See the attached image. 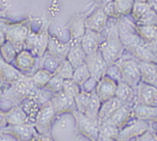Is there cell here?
<instances>
[{
  "mask_svg": "<svg viewBox=\"0 0 157 141\" xmlns=\"http://www.w3.org/2000/svg\"><path fill=\"white\" fill-rule=\"evenodd\" d=\"M99 50L108 65L116 63L122 58L125 49L119 33V20H115L108 27L107 34L102 40Z\"/></svg>",
  "mask_w": 157,
  "mask_h": 141,
  "instance_id": "obj_1",
  "label": "cell"
},
{
  "mask_svg": "<svg viewBox=\"0 0 157 141\" xmlns=\"http://www.w3.org/2000/svg\"><path fill=\"white\" fill-rule=\"evenodd\" d=\"M0 29L3 30L7 40L13 44L17 52L25 47V40L32 31L31 19L26 18L19 22H10L6 18L0 19Z\"/></svg>",
  "mask_w": 157,
  "mask_h": 141,
  "instance_id": "obj_2",
  "label": "cell"
},
{
  "mask_svg": "<svg viewBox=\"0 0 157 141\" xmlns=\"http://www.w3.org/2000/svg\"><path fill=\"white\" fill-rule=\"evenodd\" d=\"M119 33L124 49L132 55L146 44L137 34L135 28V22L127 20L125 17L119 20Z\"/></svg>",
  "mask_w": 157,
  "mask_h": 141,
  "instance_id": "obj_3",
  "label": "cell"
},
{
  "mask_svg": "<svg viewBox=\"0 0 157 141\" xmlns=\"http://www.w3.org/2000/svg\"><path fill=\"white\" fill-rule=\"evenodd\" d=\"M49 25L44 22L38 31H31L25 40V49L29 50L38 59H42L47 51L49 41Z\"/></svg>",
  "mask_w": 157,
  "mask_h": 141,
  "instance_id": "obj_4",
  "label": "cell"
},
{
  "mask_svg": "<svg viewBox=\"0 0 157 141\" xmlns=\"http://www.w3.org/2000/svg\"><path fill=\"white\" fill-rule=\"evenodd\" d=\"M121 76V81L127 83L129 86L136 89L140 80V70L138 61L135 59H121L115 63Z\"/></svg>",
  "mask_w": 157,
  "mask_h": 141,
  "instance_id": "obj_5",
  "label": "cell"
},
{
  "mask_svg": "<svg viewBox=\"0 0 157 141\" xmlns=\"http://www.w3.org/2000/svg\"><path fill=\"white\" fill-rule=\"evenodd\" d=\"M56 117L51 102L41 105L34 119V126L38 134L42 135H50L53 122Z\"/></svg>",
  "mask_w": 157,
  "mask_h": 141,
  "instance_id": "obj_6",
  "label": "cell"
},
{
  "mask_svg": "<svg viewBox=\"0 0 157 141\" xmlns=\"http://www.w3.org/2000/svg\"><path fill=\"white\" fill-rule=\"evenodd\" d=\"M50 102L56 116L68 114V113L73 114L75 111H76L75 98L68 95L63 90L54 93Z\"/></svg>",
  "mask_w": 157,
  "mask_h": 141,
  "instance_id": "obj_7",
  "label": "cell"
},
{
  "mask_svg": "<svg viewBox=\"0 0 157 141\" xmlns=\"http://www.w3.org/2000/svg\"><path fill=\"white\" fill-rule=\"evenodd\" d=\"M75 116L76 127L79 133L92 141H96L99 135V123L97 120H92L85 116L83 113L75 111L73 113Z\"/></svg>",
  "mask_w": 157,
  "mask_h": 141,
  "instance_id": "obj_8",
  "label": "cell"
},
{
  "mask_svg": "<svg viewBox=\"0 0 157 141\" xmlns=\"http://www.w3.org/2000/svg\"><path fill=\"white\" fill-rule=\"evenodd\" d=\"M150 128L151 127L149 121L134 119L120 130V134L117 141L135 139L139 135H141L142 134L147 132Z\"/></svg>",
  "mask_w": 157,
  "mask_h": 141,
  "instance_id": "obj_9",
  "label": "cell"
},
{
  "mask_svg": "<svg viewBox=\"0 0 157 141\" xmlns=\"http://www.w3.org/2000/svg\"><path fill=\"white\" fill-rule=\"evenodd\" d=\"M136 104L157 106V87L140 81L136 87Z\"/></svg>",
  "mask_w": 157,
  "mask_h": 141,
  "instance_id": "obj_10",
  "label": "cell"
},
{
  "mask_svg": "<svg viewBox=\"0 0 157 141\" xmlns=\"http://www.w3.org/2000/svg\"><path fill=\"white\" fill-rule=\"evenodd\" d=\"M109 18L105 14L102 7L95 8V10L86 18L87 30H91L99 34H103L106 29Z\"/></svg>",
  "mask_w": 157,
  "mask_h": 141,
  "instance_id": "obj_11",
  "label": "cell"
},
{
  "mask_svg": "<svg viewBox=\"0 0 157 141\" xmlns=\"http://www.w3.org/2000/svg\"><path fill=\"white\" fill-rule=\"evenodd\" d=\"M85 63L89 68L91 77L96 81H99L104 75H105L108 64L103 58L100 50L94 54L88 55L86 56Z\"/></svg>",
  "mask_w": 157,
  "mask_h": 141,
  "instance_id": "obj_12",
  "label": "cell"
},
{
  "mask_svg": "<svg viewBox=\"0 0 157 141\" xmlns=\"http://www.w3.org/2000/svg\"><path fill=\"white\" fill-rule=\"evenodd\" d=\"M24 74L12 63L5 61L0 56V86L2 89L15 83Z\"/></svg>",
  "mask_w": 157,
  "mask_h": 141,
  "instance_id": "obj_13",
  "label": "cell"
},
{
  "mask_svg": "<svg viewBox=\"0 0 157 141\" xmlns=\"http://www.w3.org/2000/svg\"><path fill=\"white\" fill-rule=\"evenodd\" d=\"M39 59L27 49H24L18 52L16 58L12 61V64L15 66L21 73L25 74H31L34 72Z\"/></svg>",
  "mask_w": 157,
  "mask_h": 141,
  "instance_id": "obj_14",
  "label": "cell"
},
{
  "mask_svg": "<svg viewBox=\"0 0 157 141\" xmlns=\"http://www.w3.org/2000/svg\"><path fill=\"white\" fill-rule=\"evenodd\" d=\"M117 85L118 82L116 80L105 74L97 82L94 91L99 97L100 101L104 103L115 97Z\"/></svg>",
  "mask_w": 157,
  "mask_h": 141,
  "instance_id": "obj_15",
  "label": "cell"
},
{
  "mask_svg": "<svg viewBox=\"0 0 157 141\" xmlns=\"http://www.w3.org/2000/svg\"><path fill=\"white\" fill-rule=\"evenodd\" d=\"M71 47V41L63 42L56 35L50 34L46 53L59 62L67 59V55Z\"/></svg>",
  "mask_w": 157,
  "mask_h": 141,
  "instance_id": "obj_16",
  "label": "cell"
},
{
  "mask_svg": "<svg viewBox=\"0 0 157 141\" xmlns=\"http://www.w3.org/2000/svg\"><path fill=\"white\" fill-rule=\"evenodd\" d=\"M86 18L87 14L78 13L71 19L68 25V30L70 34L71 42H78L84 37L87 27H86Z\"/></svg>",
  "mask_w": 157,
  "mask_h": 141,
  "instance_id": "obj_17",
  "label": "cell"
},
{
  "mask_svg": "<svg viewBox=\"0 0 157 141\" xmlns=\"http://www.w3.org/2000/svg\"><path fill=\"white\" fill-rule=\"evenodd\" d=\"M134 105L135 104H124L122 105L111 118L105 121L112 125H115L121 129L123 126H125L128 122H130L134 120Z\"/></svg>",
  "mask_w": 157,
  "mask_h": 141,
  "instance_id": "obj_18",
  "label": "cell"
},
{
  "mask_svg": "<svg viewBox=\"0 0 157 141\" xmlns=\"http://www.w3.org/2000/svg\"><path fill=\"white\" fill-rule=\"evenodd\" d=\"M3 130L13 135L18 141H29L38 132L35 126L31 122H27L20 125L7 126Z\"/></svg>",
  "mask_w": 157,
  "mask_h": 141,
  "instance_id": "obj_19",
  "label": "cell"
},
{
  "mask_svg": "<svg viewBox=\"0 0 157 141\" xmlns=\"http://www.w3.org/2000/svg\"><path fill=\"white\" fill-rule=\"evenodd\" d=\"M103 40L104 39L102 38V34H99L91 30H87L84 37L80 40V44L86 55H88L99 51L100 44H101Z\"/></svg>",
  "mask_w": 157,
  "mask_h": 141,
  "instance_id": "obj_20",
  "label": "cell"
},
{
  "mask_svg": "<svg viewBox=\"0 0 157 141\" xmlns=\"http://www.w3.org/2000/svg\"><path fill=\"white\" fill-rule=\"evenodd\" d=\"M140 80L157 87V64L156 61H138Z\"/></svg>",
  "mask_w": 157,
  "mask_h": 141,
  "instance_id": "obj_21",
  "label": "cell"
},
{
  "mask_svg": "<svg viewBox=\"0 0 157 141\" xmlns=\"http://www.w3.org/2000/svg\"><path fill=\"white\" fill-rule=\"evenodd\" d=\"M123 104L119 100L118 98L114 97L108 101L102 103L101 107H100L99 115H98V123L103 124L107 121L111 116L115 113Z\"/></svg>",
  "mask_w": 157,
  "mask_h": 141,
  "instance_id": "obj_22",
  "label": "cell"
},
{
  "mask_svg": "<svg viewBox=\"0 0 157 141\" xmlns=\"http://www.w3.org/2000/svg\"><path fill=\"white\" fill-rule=\"evenodd\" d=\"M5 114H6L8 126L20 125V124H24L27 122H31L30 119L28 118L26 113L25 112V110L20 105L12 106L10 109L6 110Z\"/></svg>",
  "mask_w": 157,
  "mask_h": 141,
  "instance_id": "obj_23",
  "label": "cell"
},
{
  "mask_svg": "<svg viewBox=\"0 0 157 141\" xmlns=\"http://www.w3.org/2000/svg\"><path fill=\"white\" fill-rule=\"evenodd\" d=\"M134 118L140 120L157 122V106L135 104Z\"/></svg>",
  "mask_w": 157,
  "mask_h": 141,
  "instance_id": "obj_24",
  "label": "cell"
},
{
  "mask_svg": "<svg viewBox=\"0 0 157 141\" xmlns=\"http://www.w3.org/2000/svg\"><path fill=\"white\" fill-rule=\"evenodd\" d=\"M86 56L87 55L83 50L80 41L71 42V47L67 55V60L73 65L75 69L85 64Z\"/></svg>",
  "mask_w": 157,
  "mask_h": 141,
  "instance_id": "obj_25",
  "label": "cell"
},
{
  "mask_svg": "<svg viewBox=\"0 0 157 141\" xmlns=\"http://www.w3.org/2000/svg\"><path fill=\"white\" fill-rule=\"evenodd\" d=\"M116 98L124 104H136V89L123 81H119L116 90Z\"/></svg>",
  "mask_w": 157,
  "mask_h": 141,
  "instance_id": "obj_26",
  "label": "cell"
},
{
  "mask_svg": "<svg viewBox=\"0 0 157 141\" xmlns=\"http://www.w3.org/2000/svg\"><path fill=\"white\" fill-rule=\"evenodd\" d=\"M53 75H54V73L44 68H39L36 70H34L31 74H29L32 82L34 83L35 87L38 90L45 88V86Z\"/></svg>",
  "mask_w": 157,
  "mask_h": 141,
  "instance_id": "obj_27",
  "label": "cell"
},
{
  "mask_svg": "<svg viewBox=\"0 0 157 141\" xmlns=\"http://www.w3.org/2000/svg\"><path fill=\"white\" fill-rule=\"evenodd\" d=\"M135 0H112L113 8L118 20L130 15Z\"/></svg>",
  "mask_w": 157,
  "mask_h": 141,
  "instance_id": "obj_28",
  "label": "cell"
},
{
  "mask_svg": "<svg viewBox=\"0 0 157 141\" xmlns=\"http://www.w3.org/2000/svg\"><path fill=\"white\" fill-rule=\"evenodd\" d=\"M135 28L139 37L145 42L149 44L157 39V25H136L135 23Z\"/></svg>",
  "mask_w": 157,
  "mask_h": 141,
  "instance_id": "obj_29",
  "label": "cell"
},
{
  "mask_svg": "<svg viewBox=\"0 0 157 141\" xmlns=\"http://www.w3.org/2000/svg\"><path fill=\"white\" fill-rule=\"evenodd\" d=\"M101 105H102V102L100 101V99L97 96V94L95 93V91L91 92L90 100L87 105V108H86V110L84 112V115L87 116L89 119H90L92 120L98 121V115H99Z\"/></svg>",
  "mask_w": 157,
  "mask_h": 141,
  "instance_id": "obj_30",
  "label": "cell"
},
{
  "mask_svg": "<svg viewBox=\"0 0 157 141\" xmlns=\"http://www.w3.org/2000/svg\"><path fill=\"white\" fill-rule=\"evenodd\" d=\"M74 72H75V68L66 59L62 60L59 64V66L56 67V69L54 72V74L61 77L64 80L65 79H72L73 75H74Z\"/></svg>",
  "mask_w": 157,
  "mask_h": 141,
  "instance_id": "obj_31",
  "label": "cell"
},
{
  "mask_svg": "<svg viewBox=\"0 0 157 141\" xmlns=\"http://www.w3.org/2000/svg\"><path fill=\"white\" fill-rule=\"evenodd\" d=\"M17 54H18L17 50L9 40H6L4 44L0 46V56L9 63H12L14 59L16 58Z\"/></svg>",
  "mask_w": 157,
  "mask_h": 141,
  "instance_id": "obj_32",
  "label": "cell"
},
{
  "mask_svg": "<svg viewBox=\"0 0 157 141\" xmlns=\"http://www.w3.org/2000/svg\"><path fill=\"white\" fill-rule=\"evenodd\" d=\"M90 77H91V75H90V73L89 70V68L85 63V64H83V65H81V66L75 69L74 75H73L72 79L74 81H75L81 87L82 85L87 80H89Z\"/></svg>",
  "mask_w": 157,
  "mask_h": 141,
  "instance_id": "obj_33",
  "label": "cell"
},
{
  "mask_svg": "<svg viewBox=\"0 0 157 141\" xmlns=\"http://www.w3.org/2000/svg\"><path fill=\"white\" fill-rule=\"evenodd\" d=\"M151 9L150 5L147 2H141V1H135L133 10L130 15L132 16L133 21L136 23L138 21L144 14Z\"/></svg>",
  "mask_w": 157,
  "mask_h": 141,
  "instance_id": "obj_34",
  "label": "cell"
},
{
  "mask_svg": "<svg viewBox=\"0 0 157 141\" xmlns=\"http://www.w3.org/2000/svg\"><path fill=\"white\" fill-rule=\"evenodd\" d=\"M120 128L115 125H112L110 123L105 122L103 124L99 125V133L102 134L105 136L114 138V139H118L119 134H120Z\"/></svg>",
  "mask_w": 157,
  "mask_h": 141,
  "instance_id": "obj_35",
  "label": "cell"
},
{
  "mask_svg": "<svg viewBox=\"0 0 157 141\" xmlns=\"http://www.w3.org/2000/svg\"><path fill=\"white\" fill-rule=\"evenodd\" d=\"M90 97H91V93L87 92V91H84L81 90V92L75 98V105H76V111L83 113L87 108V105L90 100Z\"/></svg>",
  "mask_w": 157,
  "mask_h": 141,
  "instance_id": "obj_36",
  "label": "cell"
},
{
  "mask_svg": "<svg viewBox=\"0 0 157 141\" xmlns=\"http://www.w3.org/2000/svg\"><path fill=\"white\" fill-rule=\"evenodd\" d=\"M62 90L67 93L68 95L72 96L74 98H75L80 92H81V87L79 85L74 81L73 79H65L63 82V89Z\"/></svg>",
  "mask_w": 157,
  "mask_h": 141,
  "instance_id": "obj_37",
  "label": "cell"
},
{
  "mask_svg": "<svg viewBox=\"0 0 157 141\" xmlns=\"http://www.w3.org/2000/svg\"><path fill=\"white\" fill-rule=\"evenodd\" d=\"M63 82H64V79H62L61 77H59L58 75L54 74L52 76V78L49 80V82L47 83V85L45 86V89L48 90L49 91H51L53 94L56 93V92L62 90Z\"/></svg>",
  "mask_w": 157,
  "mask_h": 141,
  "instance_id": "obj_38",
  "label": "cell"
},
{
  "mask_svg": "<svg viewBox=\"0 0 157 141\" xmlns=\"http://www.w3.org/2000/svg\"><path fill=\"white\" fill-rule=\"evenodd\" d=\"M136 25H157V12H155L153 10L150 9L138 21L136 22Z\"/></svg>",
  "mask_w": 157,
  "mask_h": 141,
  "instance_id": "obj_39",
  "label": "cell"
},
{
  "mask_svg": "<svg viewBox=\"0 0 157 141\" xmlns=\"http://www.w3.org/2000/svg\"><path fill=\"white\" fill-rule=\"evenodd\" d=\"M105 74L108 75L109 77L113 78L114 80H116L117 82H119V81L121 80V72H120V70H119L118 66H117L115 63H114V64H111V65H108Z\"/></svg>",
  "mask_w": 157,
  "mask_h": 141,
  "instance_id": "obj_40",
  "label": "cell"
},
{
  "mask_svg": "<svg viewBox=\"0 0 157 141\" xmlns=\"http://www.w3.org/2000/svg\"><path fill=\"white\" fill-rule=\"evenodd\" d=\"M136 141H157V133L151 131V128L136 138Z\"/></svg>",
  "mask_w": 157,
  "mask_h": 141,
  "instance_id": "obj_41",
  "label": "cell"
},
{
  "mask_svg": "<svg viewBox=\"0 0 157 141\" xmlns=\"http://www.w3.org/2000/svg\"><path fill=\"white\" fill-rule=\"evenodd\" d=\"M97 82L95 79H93L92 77H90L89 80L86 81L82 86H81V90H84V91H87V92H93L95 90V88H96V85H97Z\"/></svg>",
  "mask_w": 157,
  "mask_h": 141,
  "instance_id": "obj_42",
  "label": "cell"
},
{
  "mask_svg": "<svg viewBox=\"0 0 157 141\" xmlns=\"http://www.w3.org/2000/svg\"><path fill=\"white\" fill-rule=\"evenodd\" d=\"M0 141H18L13 135L5 132L3 129H0Z\"/></svg>",
  "mask_w": 157,
  "mask_h": 141,
  "instance_id": "obj_43",
  "label": "cell"
},
{
  "mask_svg": "<svg viewBox=\"0 0 157 141\" xmlns=\"http://www.w3.org/2000/svg\"><path fill=\"white\" fill-rule=\"evenodd\" d=\"M7 126H8V122H7V119H6L5 111L0 108V129H3Z\"/></svg>",
  "mask_w": 157,
  "mask_h": 141,
  "instance_id": "obj_44",
  "label": "cell"
},
{
  "mask_svg": "<svg viewBox=\"0 0 157 141\" xmlns=\"http://www.w3.org/2000/svg\"><path fill=\"white\" fill-rule=\"evenodd\" d=\"M96 141H117V140L114 139V138H111V137H108V136H105V135L99 133Z\"/></svg>",
  "mask_w": 157,
  "mask_h": 141,
  "instance_id": "obj_45",
  "label": "cell"
},
{
  "mask_svg": "<svg viewBox=\"0 0 157 141\" xmlns=\"http://www.w3.org/2000/svg\"><path fill=\"white\" fill-rule=\"evenodd\" d=\"M110 1H112V0H95V2H94L95 8L103 7V6H105L106 3H108V2H110Z\"/></svg>",
  "mask_w": 157,
  "mask_h": 141,
  "instance_id": "obj_46",
  "label": "cell"
},
{
  "mask_svg": "<svg viewBox=\"0 0 157 141\" xmlns=\"http://www.w3.org/2000/svg\"><path fill=\"white\" fill-rule=\"evenodd\" d=\"M147 3L150 5L151 10H153L155 12H157V0H148Z\"/></svg>",
  "mask_w": 157,
  "mask_h": 141,
  "instance_id": "obj_47",
  "label": "cell"
},
{
  "mask_svg": "<svg viewBox=\"0 0 157 141\" xmlns=\"http://www.w3.org/2000/svg\"><path fill=\"white\" fill-rule=\"evenodd\" d=\"M7 40V39H6V35H5V32L3 31V30H1L0 29V46H1L4 42Z\"/></svg>",
  "mask_w": 157,
  "mask_h": 141,
  "instance_id": "obj_48",
  "label": "cell"
},
{
  "mask_svg": "<svg viewBox=\"0 0 157 141\" xmlns=\"http://www.w3.org/2000/svg\"><path fill=\"white\" fill-rule=\"evenodd\" d=\"M6 16H7L6 11L4 10L0 9V19H4V18H6Z\"/></svg>",
  "mask_w": 157,
  "mask_h": 141,
  "instance_id": "obj_49",
  "label": "cell"
},
{
  "mask_svg": "<svg viewBox=\"0 0 157 141\" xmlns=\"http://www.w3.org/2000/svg\"><path fill=\"white\" fill-rule=\"evenodd\" d=\"M2 96H3V89L1 88V86H0V101H1Z\"/></svg>",
  "mask_w": 157,
  "mask_h": 141,
  "instance_id": "obj_50",
  "label": "cell"
},
{
  "mask_svg": "<svg viewBox=\"0 0 157 141\" xmlns=\"http://www.w3.org/2000/svg\"><path fill=\"white\" fill-rule=\"evenodd\" d=\"M135 1H141V2H147L148 0H135Z\"/></svg>",
  "mask_w": 157,
  "mask_h": 141,
  "instance_id": "obj_51",
  "label": "cell"
},
{
  "mask_svg": "<svg viewBox=\"0 0 157 141\" xmlns=\"http://www.w3.org/2000/svg\"><path fill=\"white\" fill-rule=\"evenodd\" d=\"M124 141H136V138L135 139H130V140H124Z\"/></svg>",
  "mask_w": 157,
  "mask_h": 141,
  "instance_id": "obj_52",
  "label": "cell"
},
{
  "mask_svg": "<svg viewBox=\"0 0 157 141\" xmlns=\"http://www.w3.org/2000/svg\"><path fill=\"white\" fill-rule=\"evenodd\" d=\"M156 64H157V61H156Z\"/></svg>",
  "mask_w": 157,
  "mask_h": 141,
  "instance_id": "obj_53",
  "label": "cell"
}]
</instances>
